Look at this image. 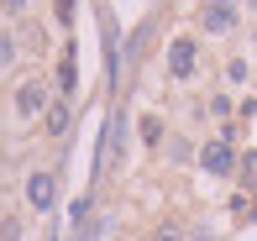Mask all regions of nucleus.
Masks as SVG:
<instances>
[{
    "label": "nucleus",
    "instance_id": "obj_1",
    "mask_svg": "<svg viewBox=\"0 0 257 241\" xmlns=\"http://www.w3.org/2000/svg\"><path fill=\"white\" fill-rule=\"evenodd\" d=\"M231 163H236V152H231L226 136H220V142H210L205 152H200V168H205V173H215V178H226V173H231Z\"/></svg>",
    "mask_w": 257,
    "mask_h": 241
},
{
    "label": "nucleus",
    "instance_id": "obj_2",
    "mask_svg": "<svg viewBox=\"0 0 257 241\" xmlns=\"http://www.w3.org/2000/svg\"><path fill=\"white\" fill-rule=\"evenodd\" d=\"M200 27L205 32H231L236 27V6H231V0H210V6L200 11Z\"/></svg>",
    "mask_w": 257,
    "mask_h": 241
},
{
    "label": "nucleus",
    "instance_id": "obj_3",
    "mask_svg": "<svg viewBox=\"0 0 257 241\" xmlns=\"http://www.w3.org/2000/svg\"><path fill=\"white\" fill-rule=\"evenodd\" d=\"M16 110L21 116H37V110H48V84H21V95H16Z\"/></svg>",
    "mask_w": 257,
    "mask_h": 241
},
{
    "label": "nucleus",
    "instance_id": "obj_4",
    "mask_svg": "<svg viewBox=\"0 0 257 241\" xmlns=\"http://www.w3.org/2000/svg\"><path fill=\"white\" fill-rule=\"evenodd\" d=\"M53 189H58L53 173H32V178H27V199L37 204V210H53Z\"/></svg>",
    "mask_w": 257,
    "mask_h": 241
},
{
    "label": "nucleus",
    "instance_id": "obj_5",
    "mask_svg": "<svg viewBox=\"0 0 257 241\" xmlns=\"http://www.w3.org/2000/svg\"><path fill=\"white\" fill-rule=\"evenodd\" d=\"M168 68H173V79H189L194 74V42H173L168 48Z\"/></svg>",
    "mask_w": 257,
    "mask_h": 241
},
{
    "label": "nucleus",
    "instance_id": "obj_6",
    "mask_svg": "<svg viewBox=\"0 0 257 241\" xmlns=\"http://www.w3.org/2000/svg\"><path fill=\"white\" fill-rule=\"evenodd\" d=\"M74 48H63V58H58V89H63V95H74Z\"/></svg>",
    "mask_w": 257,
    "mask_h": 241
},
{
    "label": "nucleus",
    "instance_id": "obj_7",
    "mask_svg": "<svg viewBox=\"0 0 257 241\" xmlns=\"http://www.w3.org/2000/svg\"><path fill=\"white\" fill-rule=\"evenodd\" d=\"M48 131H53V136L68 131V105H63V100H58V105H48Z\"/></svg>",
    "mask_w": 257,
    "mask_h": 241
},
{
    "label": "nucleus",
    "instance_id": "obj_8",
    "mask_svg": "<svg viewBox=\"0 0 257 241\" xmlns=\"http://www.w3.org/2000/svg\"><path fill=\"white\" fill-rule=\"evenodd\" d=\"M142 142H147V147L163 142V121H158V116H142Z\"/></svg>",
    "mask_w": 257,
    "mask_h": 241
},
{
    "label": "nucleus",
    "instance_id": "obj_9",
    "mask_svg": "<svg viewBox=\"0 0 257 241\" xmlns=\"http://www.w3.org/2000/svg\"><path fill=\"white\" fill-rule=\"evenodd\" d=\"M153 241H184V231H179V220H163L158 231H153Z\"/></svg>",
    "mask_w": 257,
    "mask_h": 241
},
{
    "label": "nucleus",
    "instance_id": "obj_10",
    "mask_svg": "<svg viewBox=\"0 0 257 241\" xmlns=\"http://www.w3.org/2000/svg\"><path fill=\"white\" fill-rule=\"evenodd\" d=\"M0 241H21V220L11 215V220H0Z\"/></svg>",
    "mask_w": 257,
    "mask_h": 241
},
{
    "label": "nucleus",
    "instance_id": "obj_11",
    "mask_svg": "<svg viewBox=\"0 0 257 241\" xmlns=\"http://www.w3.org/2000/svg\"><path fill=\"white\" fill-rule=\"evenodd\" d=\"M16 58V37H11V32H0V63H11Z\"/></svg>",
    "mask_w": 257,
    "mask_h": 241
},
{
    "label": "nucleus",
    "instance_id": "obj_12",
    "mask_svg": "<svg viewBox=\"0 0 257 241\" xmlns=\"http://www.w3.org/2000/svg\"><path fill=\"white\" fill-rule=\"evenodd\" d=\"M58 21H74V0H58Z\"/></svg>",
    "mask_w": 257,
    "mask_h": 241
},
{
    "label": "nucleus",
    "instance_id": "obj_13",
    "mask_svg": "<svg viewBox=\"0 0 257 241\" xmlns=\"http://www.w3.org/2000/svg\"><path fill=\"white\" fill-rule=\"evenodd\" d=\"M0 6H6V11H27L32 0H0Z\"/></svg>",
    "mask_w": 257,
    "mask_h": 241
},
{
    "label": "nucleus",
    "instance_id": "obj_14",
    "mask_svg": "<svg viewBox=\"0 0 257 241\" xmlns=\"http://www.w3.org/2000/svg\"><path fill=\"white\" fill-rule=\"evenodd\" d=\"M252 42H257V32H252Z\"/></svg>",
    "mask_w": 257,
    "mask_h": 241
}]
</instances>
